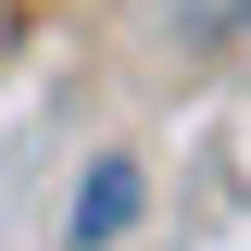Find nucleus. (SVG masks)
Here are the masks:
<instances>
[{
  "mask_svg": "<svg viewBox=\"0 0 251 251\" xmlns=\"http://www.w3.org/2000/svg\"><path fill=\"white\" fill-rule=\"evenodd\" d=\"M126 214H138V163H100V176L75 188V251H88V239H126Z\"/></svg>",
  "mask_w": 251,
  "mask_h": 251,
  "instance_id": "f257e3e1",
  "label": "nucleus"
},
{
  "mask_svg": "<svg viewBox=\"0 0 251 251\" xmlns=\"http://www.w3.org/2000/svg\"><path fill=\"white\" fill-rule=\"evenodd\" d=\"M226 25H239V0H201V38H226Z\"/></svg>",
  "mask_w": 251,
  "mask_h": 251,
  "instance_id": "f03ea898",
  "label": "nucleus"
}]
</instances>
